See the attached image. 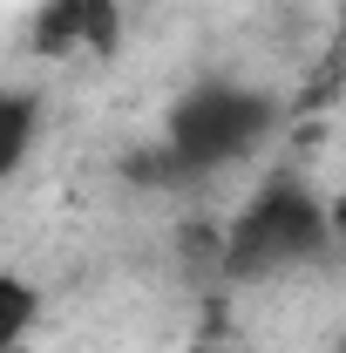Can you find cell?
Instances as JSON below:
<instances>
[{"instance_id": "5b68a950", "label": "cell", "mask_w": 346, "mask_h": 353, "mask_svg": "<svg viewBox=\"0 0 346 353\" xmlns=\"http://www.w3.org/2000/svg\"><path fill=\"white\" fill-rule=\"evenodd\" d=\"M34 326V285L28 279H0V353L21 347Z\"/></svg>"}, {"instance_id": "3957f363", "label": "cell", "mask_w": 346, "mask_h": 353, "mask_svg": "<svg viewBox=\"0 0 346 353\" xmlns=\"http://www.w3.org/2000/svg\"><path fill=\"white\" fill-rule=\"evenodd\" d=\"M116 41H123L116 0H48L41 14H34V28H28V48L48 54V61H61V54H75V48L116 54Z\"/></svg>"}, {"instance_id": "ba28073f", "label": "cell", "mask_w": 346, "mask_h": 353, "mask_svg": "<svg viewBox=\"0 0 346 353\" xmlns=\"http://www.w3.org/2000/svg\"><path fill=\"white\" fill-rule=\"evenodd\" d=\"M340 353H346V340H340Z\"/></svg>"}, {"instance_id": "8992f818", "label": "cell", "mask_w": 346, "mask_h": 353, "mask_svg": "<svg viewBox=\"0 0 346 353\" xmlns=\"http://www.w3.org/2000/svg\"><path fill=\"white\" fill-rule=\"evenodd\" d=\"M333 238H346V190L333 197Z\"/></svg>"}, {"instance_id": "7a4b0ae2", "label": "cell", "mask_w": 346, "mask_h": 353, "mask_svg": "<svg viewBox=\"0 0 346 353\" xmlns=\"http://www.w3.org/2000/svg\"><path fill=\"white\" fill-rule=\"evenodd\" d=\"M272 102L258 88H238V82H197L183 102L170 109L163 123V150L176 157L183 176H204V170H224L238 157H252L265 136H272Z\"/></svg>"}, {"instance_id": "52a82bcc", "label": "cell", "mask_w": 346, "mask_h": 353, "mask_svg": "<svg viewBox=\"0 0 346 353\" xmlns=\"http://www.w3.org/2000/svg\"><path fill=\"white\" fill-rule=\"evenodd\" d=\"M340 48H346V0H340Z\"/></svg>"}, {"instance_id": "277c9868", "label": "cell", "mask_w": 346, "mask_h": 353, "mask_svg": "<svg viewBox=\"0 0 346 353\" xmlns=\"http://www.w3.org/2000/svg\"><path fill=\"white\" fill-rule=\"evenodd\" d=\"M34 109H41V102H34L28 88H7V95H0V170H7V176L28 163V143H34Z\"/></svg>"}, {"instance_id": "6da1fadb", "label": "cell", "mask_w": 346, "mask_h": 353, "mask_svg": "<svg viewBox=\"0 0 346 353\" xmlns=\"http://www.w3.org/2000/svg\"><path fill=\"white\" fill-rule=\"evenodd\" d=\"M326 231H333V218L319 211V197L305 190L299 176H272L258 197L238 211V224L224 231L217 272L224 279H272L285 265L319 259L326 252Z\"/></svg>"}]
</instances>
